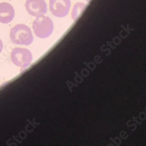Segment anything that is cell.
Returning <instances> with one entry per match:
<instances>
[{
  "label": "cell",
  "instance_id": "obj_1",
  "mask_svg": "<svg viewBox=\"0 0 146 146\" xmlns=\"http://www.w3.org/2000/svg\"><path fill=\"white\" fill-rule=\"evenodd\" d=\"M10 38L13 43L19 45H29L33 40L31 29L24 24H18L11 29Z\"/></svg>",
  "mask_w": 146,
  "mask_h": 146
},
{
  "label": "cell",
  "instance_id": "obj_2",
  "mask_svg": "<svg viewBox=\"0 0 146 146\" xmlns=\"http://www.w3.org/2000/svg\"><path fill=\"white\" fill-rule=\"evenodd\" d=\"M35 35L40 38H46L50 36L54 29L52 20L44 15L38 17L33 23Z\"/></svg>",
  "mask_w": 146,
  "mask_h": 146
},
{
  "label": "cell",
  "instance_id": "obj_3",
  "mask_svg": "<svg viewBox=\"0 0 146 146\" xmlns=\"http://www.w3.org/2000/svg\"><path fill=\"white\" fill-rule=\"evenodd\" d=\"M11 57L13 63L22 68L28 67L32 61V53L27 48H14L12 50Z\"/></svg>",
  "mask_w": 146,
  "mask_h": 146
},
{
  "label": "cell",
  "instance_id": "obj_4",
  "mask_svg": "<svg viewBox=\"0 0 146 146\" xmlns=\"http://www.w3.org/2000/svg\"><path fill=\"white\" fill-rule=\"evenodd\" d=\"M50 9L53 15L57 17H66L71 7L70 0H50Z\"/></svg>",
  "mask_w": 146,
  "mask_h": 146
},
{
  "label": "cell",
  "instance_id": "obj_5",
  "mask_svg": "<svg viewBox=\"0 0 146 146\" xmlns=\"http://www.w3.org/2000/svg\"><path fill=\"white\" fill-rule=\"evenodd\" d=\"M25 7L28 13L33 17L44 15L47 13V5L44 0H27Z\"/></svg>",
  "mask_w": 146,
  "mask_h": 146
},
{
  "label": "cell",
  "instance_id": "obj_6",
  "mask_svg": "<svg viewBox=\"0 0 146 146\" xmlns=\"http://www.w3.org/2000/svg\"><path fill=\"white\" fill-rule=\"evenodd\" d=\"M15 17L14 7L8 3H0V22L9 23Z\"/></svg>",
  "mask_w": 146,
  "mask_h": 146
},
{
  "label": "cell",
  "instance_id": "obj_7",
  "mask_svg": "<svg viewBox=\"0 0 146 146\" xmlns=\"http://www.w3.org/2000/svg\"><path fill=\"white\" fill-rule=\"evenodd\" d=\"M87 5L82 3H76L73 7L72 11V18L74 21H77L81 16L84 11L86 9Z\"/></svg>",
  "mask_w": 146,
  "mask_h": 146
},
{
  "label": "cell",
  "instance_id": "obj_8",
  "mask_svg": "<svg viewBox=\"0 0 146 146\" xmlns=\"http://www.w3.org/2000/svg\"><path fill=\"white\" fill-rule=\"evenodd\" d=\"M3 48V42L1 40V39H0V53H1Z\"/></svg>",
  "mask_w": 146,
  "mask_h": 146
},
{
  "label": "cell",
  "instance_id": "obj_9",
  "mask_svg": "<svg viewBox=\"0 0 146 146\" xmlns=\"http://www.w3.org/2000/svg\"><path fill=\"white\" fill-rule=\"evenodd\" d=\"M86 1L87 3H89V2L91 1V0H86Z\"/></svg>",
  "mask_w": 146,
  "mask_h": 146
},
{
  "label": "cell",
  "instance_id": "obj_10",
  "mask_svg": "<svg viewBox=\"0 0 146 146\" xmlns=\"http://www.w3.org/2000/svg\"><path fill=\"white\" fill-rule=\"evenodd\" d=\"M9 1H11V0H9Z\"/></svg>",
  "mask_w": 146,
  "mask_h": 146
}]
</instances>
